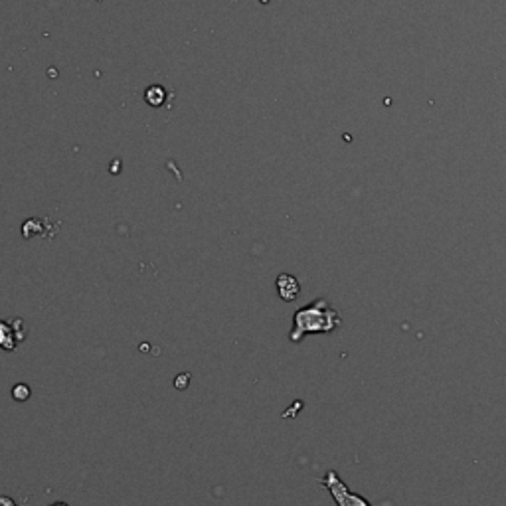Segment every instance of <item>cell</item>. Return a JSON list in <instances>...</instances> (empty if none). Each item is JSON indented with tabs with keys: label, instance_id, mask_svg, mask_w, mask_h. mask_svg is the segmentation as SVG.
Returning <instances> with one entry per match:
<instances>
[{
	"label": "cell",
	"instance_id": "9c48e42d",
	"mask_svg": "<svg viewBox=\"0 0 506 506\" xmlns=\"http://www.w3.org/2000/svg\"><path fill=\"white\" fill-rule=\"evenodd\" d=\"M0 506H18L10 496H0Z\"/></svg>",
	"mask_w": 506,
	"mask_h": 506
},
{
	"label": "cell",
	"instance_id": "8992f818",
	"mask_svg": "<svg viewBox=\"0 0 506 506\" xmlns=\"http://www.w3.org/2000/svg\"><path fill=\"white\" fill-rule=\"evenodd\" d=\"M30 395H32V390L28 384H16L13 388V398L16 402H26V400H30Z\"/></svg>",
	"mask_w": 506,
	"mask_h": 506
},
{
	"label": "cell",
	"instance_id": "3957f363",
	"mask_svg": "<svg viewBox=\"0 0 506 506\" xmlns=\"http://www.w3.org/2000/svg\"><path fill=\"white\" fill-rule=\"evenodd\" d=\"M275 287H277L279 297H281L283 301H295V299L299 297V293H301L299 281L293 277V275H287V273L279 275L277 281H275Z\"/></svg>",
	"mask_w": 506,
	"mask_h": 506
},
{
	"label": "cell",
	"instance_id": "277c9868",
	"mask_svg": "<svg viewBox=\"0 0 506 506\" xmlns=\"http://www.w3.org/2000/svg\"><path fill=\"white\" fill-rule=\"evenodd\" d=\"M16 344H18V338H16L13 323L0 320V348L6 350V352H14Z\"/></svg>",
	"mask_w": 506,
	"mask_h": 506
},
{
	"label": "cell",
	"instance_id": "30bf717a",
	"mask_svg": "<svg viewBox=\"0 0 506 506\" xmlns=\"http://www.w3.org/2000/svg\"><path fill=\"white\" fill-rule=\"evenodd\" d=\"M50 506H67L65 503H56V505H50Z\"/></svg>",
	"mask_w": 506,
	"mask_h": 506
},
{
	"label": "cell",
	"instance_id": "ba28073f",
	"mask_svg": "<svg viewBox=\"0 0 506 506\" xmlns=\"http://www.w3.org/2000/svg\"><path fill=\"white\" fill-rule=\"evenodd\" d=\"M190 386V374L188 372H184V374H178L177 378H174V388L177 390H186Z\"/></svg>",
	"mask_w": 506,
	"mask_h": 506
},
{
	"label": "cell",
	"instance_id": "7a4b0ae2",
	"mask_svg": "<svg viewBox=\"0 0 506 506\" xmlns=\"http://www.w3.org/2000/svg\"><path fill=\"white\" fill-rule=\"evenodd\" d=\"M320 484L327 487L334 498V503L338 506H370L364 496L360 494H354L348 491V487L342 482V479L334 473V471H329L323 479H320Z\"/></svg>",
	"mask_w": 506,
	"mask_h": 506
},
{
	"label": "cell",
	"instance_id": "6da1fadb",
	"mask_svg": "<svg viewBox=\"0 0 506 506\" xmlns=\"http://www.w3.org/2000/svg\"><path fill=\"white\" fill-rule=\"evenodd\" d=\"M341 315L332 309L327 299H318L309 307L299 309L293 316V330L289 338L301 342L304 334L313 332H332L341 325Z\"/></svg>",
	"mask_w": 506,
	"mask_h": 506
},
{
	"label": "cell",
	"instance_id": "5b68a950",
	"mask_svg": "<svg viewBox=\"0 0 506 506\" xmlns=\"http://www.w3.org/2000/svg\"><path fill=\"white\" fill-rule=\"evenodd\" d=\"M145 101L151 107H163L166 101V89L163 85H151L145 91Z\"/></svg>",
	"mask_w": 506,
	"mask_h": 506
},
{
	"label": "cell",
	"instance_id": "52a82bcc",
	"mask_svg": "<svg viewBox=\"0 0 506 506\" xmlns=\"http://www.w3.org/2000/svg\"><path fill=\"white\" fill-rule=\"evenodd\" d=\"M10 323H13L14 332H16V338H18V342L26 341V327H24V320H22V318H14V320H10Z\"/></svg>",
	"mask_w": 506,
	"mask_h": 506
}]
</instances>
